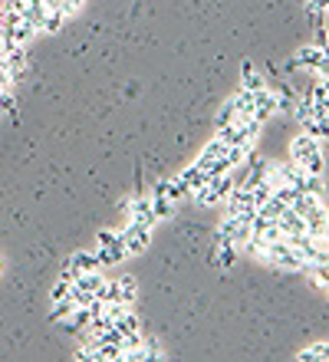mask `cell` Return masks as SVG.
Returning a JSON list of instances; mask_svg holds the SVG:
<instances>
[{"instance_id":"2","label":"cell","mask_w":329,"mask_h":362,"mask_svg":"<svg viewBox=\"0 0 329 362\" xmlns=\"http://www.w3.org/2000/svg\"><path fill=\"white\" fill-rule=\"evenodd\" d=\"M231 191H234V178H231V172H224V175H214V178H207L204 185H201L197 191H191V194H195L197 204H204V208H214V204H224Z\"/></svg>"},{"instance_id":"13","label":"cell","mask_w":329,"mask_h":362,"mask_svg":"<svg viewBox=\"0 0 329 362\" xmlns=\"http://www.w3.org/2000/svg\"><path fill=\"white\" fill-rule=\"evenodd\" d=\"M122 238V230H99V238H96V247H105V244H112V240Z\"/></svg>"},{"instance_id":"11","label":"cell","mask_w":329,"mask_h":362,"mask_svg":"<svg viewBox=\"0 0 329 362\" xmlns=\"http://www.w3.org/2000/svg\"><path fill=\"white\" fill-rule=\"evenodd\" d=\"M234 119H237V103H234V95H231V99L221 105V112H217V129L227 122H234Z\"/></svg>"},{"instance_id":"3","label":"cell","mask_w":329,"mask_h":362,"mask_svg":"<svg viewBox=\"0 0 329 362\" xmlns=\"http://www.w3.org/2000/svg\"><path fill=\"white\" fill-rule=\"evenodd\" d=\"M122 238H125V254H129V257H135V254H142V250L151 244V228L129 221V224L122 228Z\"/></svg>"},{"instance_id":"6","label":"cell","mask_w":329,"mask_h":362,"mask_svg":"<svg viewBox=\"0 0 329 362\" xmlns=\"http://www.w3.org/2000/svg\"><path fill=\"white\" fill-rule=\"evenodd\" d=\"M277 228H280L283 238H296V234L306 230V221H303V214H296L293 208H287L280 218H277Z\"/></svg>"},{"instance_id":"8","label":"cell","mask_w":329,"mask_h":362,"mask_svg":"<svg viewBox=\"0 0 329 362\" xmlns=\"http://www.w3.org/2000/svg\"><path fill=\"white\" fill-rule=\"evenodd\" d=\"M149 198H151V208H155V218H158V221H165V218H171V214H175V201H171L168 194L151 191Z\"/></svg>"},{"instance_id":"5","label":"cell","mask_w":329,"mask_h":362,"mask_svg":"<svg viewBox=\"0 0 329 362\" xmlns=\"http://www.w3.org/2000/svg\"><path fill=\"white\" fill-rule=\"evenodd\" d=\"M273 112H277V95H273L270 89H257L254 105H250V115H254L257 122H267Z\"/></svg>"},{"instance_id":"1","label":"cell","mask_w":329,"mask_h":362,"mask_svg":"<svg viewBox=\"0 0 329 362\" xmlns=\"http://www.w3.org/2000/svg\"><path fill=\"white\" fill-rule=\"evenodd\" d=\"M290 162L300 165L306 175H323V148H320V139L313 135H296L290 142Z\"/></svg>"},{"instance_id":"10","label":"cell","mask_w":329,"mask_h":362,"mask_svg":"<svg viewBox=\"0 0 329 362\" xmlns=\"http://www.w3.org/2000/svg\"><path fill=\"white\" fill-rule=\"evenodd\" d=\"M300 362H329V343H313L303 353H296Z\"/></svg>"},{"instance_id":"12","label":"cell","mask_w":329,"mask_h":362,"mask_svg":"<svg viewBox=\"0 0 329 362\" xmlns=\"http://www.w3.org/2000/svg\"><path fill=\"white\" fill-rule=\"evenodd\" d=\"M0 115H17V99H13V89H0Z\"/></svg>"},{"instance_id":"7","label":"cell","mask_w":329,"mask_h":362,"mask_svg":"<svg viewBox=\"0 0 329 362\" xmlns=\"http://www.w3.org/2000/svg\"><path fill=\"white\" fill-rule=\"evenodd\" d=\"M63 23H66V13H63V10L47 7V10H43V20H40L37 33H57V30L63 27Z\"/></svg>"},{"instance_id":"4","label":"cell","mask_w":329,"mask_h":362,"mask_svg":"<svg viewBox=\"0 0 329 362\" xmlns=\"http://www.w3.org/2000/svg\"><path fill=\"white\" fill-rule=\"evenodd\" d=\"M129 221H135V224H145V228H155V224H158L149 194H139V198L129 201Z\"/></svg>"},{"instance_id":"9","label":"cell","mask_w":329,"mask_h":362,"mask_svg":"<svg viewBox=\"0 0 329 362\" xmlns=\"http://www.w3.org/2000/svg\"><path fill=\"white\" fill-rule=\"evenodd\" d=\"M241 89H250V93H257V89H267V83H263V76L257 73L250 63H244V69H241Z\"/></svg>"}]
</instances>
